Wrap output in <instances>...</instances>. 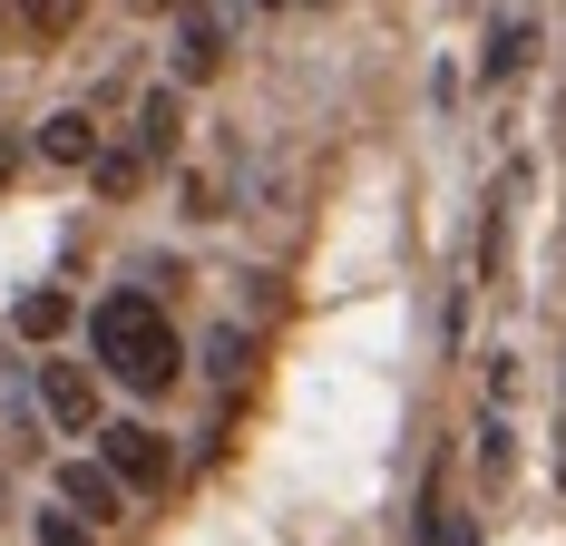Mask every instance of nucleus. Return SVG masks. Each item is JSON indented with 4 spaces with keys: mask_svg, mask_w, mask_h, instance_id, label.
Here are the masks:
<instances>
[{
    "mask_svg": "<svg viewBox=\"0 0 566 546\" xmlns=\"http://www.w3.org/2000/svg\"><path fill=\"white\" fill-rule=\"evenodd\" d=\"M10 332H20V342H59V332H69V293H20Z\"/></svg>",
    "mask_w": 566,
    "mask_h": 546,
    "instance_id": "nucleus-9",
    "label": "nucleus"
},
{
    "mask_svg": "<svg viewBox=\"0 0 566 546\" xmlns=\"http://www.w3.org/2000/svg\"><path fill=\"white\" fill-rule=\"evenodd\" d=\"M88 166H98V196H137V176H147L137 157H88Z\"/></svg>",
    "mask_w": 566,
    "mask_h": 546,
    "instance_id": "nucleus-13",
    "label": "nucleus"
},
{
    "mask_svg": "<svg viewBox=\"0 0 566 546\" xmlns=\"http://www.w3.org/2000/svg\"><path fill=\"white\" fill-rule=\"evenodd\" d=\"M40 157H50V166H88V157H98V117H88V108H59L50 127H40Z\"/></svg>",
    "mask_w": 566,
    "mask_h": 546,
    "instance_id": "nucleus-7",
    "label": "nucleus"
},
{
    "mask_svg": "<svg viewBox=\"0 0 566 546\" xmlns=\"http://www.w3.org/2000/svg\"><path fill=\"white\" fill-rule=\"evenodd\" d=\"M20 20H30L40 40H59V30H78V0H20Z\"/></svg>",
    "mask_w": 566,
    "mask_h": 546,
    "instance_id": "nucleus-12",
    "label": "nucleus"
},
{
    "mask_svg": "<svg viewBox=\"0 0 566 546\" xmlns=\"http://www.w3.org/2000/svg\"><path fill=\"white\" fill-rule=\"evenodd\" d=\"M59 507H69V517H117V479L98 459H69V469H59Z\"/></svg>",
    "mask_w": 566,
    "mask_h": 546,
    "instance_id": "nucleus-5",
    "label": "nucleus"
},
{
    "mask_svg": "<svg viewBox=\"0 0 566 546\" xmlns=\"http://www.w3.org/2000/svg\"><path fill=\"white\" fill-rule=\"evenodd\" d=\"M176 137H186V108H176V88H147L137 98V157H176Z\"/></svg>",
    "mask_w": 566,
    "mask_h": 546,
    "instance_id": "nucleus-6",
    "label": "nucleus"
},
{
    "mask_svg": "<svg viewBox=\"0 0 566 546\" xmlns=\"http://www.w3.org/2000/svg\"><path fill=\"white\" fill-rule=\"evenodd\" d=\"M88 342H98V361H108L127 390H167L176 381V332H167V313L147 303V293H108L98 303V323H88Z\"/></svg>",
    "mask_w": 566,
    "mask_h": 546,
    "instance_id": "nucleus-1",
    "label": "nucleus"
},
{
    "mask_svg": "<svg viewBox=\"0 0 566 546\" xmlns=\"http://www.w3.org/2000/svg\"><path fill=\"white\" fill-rule=\"evenodd\" d=\"M216 69H226V20H216V10H186V20H176V78L196 88V78H216Z\"/></svg>",
    "mask_w": 566,
    "mask_h": 546,
    "instance_id": "nucleus-4",
    "label": "nucleus"
},
{
    "mask_svg": "<svg viewBox=\"0 0 566 546\" xmlns=\"http://www.w3.org/2000/svg\"><path fill=\"white\" fill-rule=\"evenodd\" d=\"M264 10H274V0H264Z\"/></svg>",
    "mask_w": 566,
    "mask_h": 546,
    "instance_id": "nucleus-18",
    "label": "nucleus"
},
{
    "mask_svg": "<svg viewBox=\"0 0 566 546\" xmlns=\"http://www.w3.org/2000/svg\"><path fill=\"white\" fill-rule=\"evenodd\" d=\"M10 176H20V157H10V147H0V196H10Z\"/></svg>",
    "mask_w": 566,
    "mask_h": 546,
    "instance_id": "nucleus-16",
    "label": "nucleus"
},
{
    "mask_svg": "<svg viewBox=\"0 0 566 546\" xmlns=\"http://www.w3.org/2000/svg\"><path fill=\"white\" fill-rule=\"evenodd\" d=\"M40 400H50L59 430H98V381H88L78 361H50V371H40Z\"/></svg>",
    "mask_w": 566,
    "mask_h": 546,
    "instance_id": "nucleus-3",
    "label": "nucleus"
},
{
    "mask_svg": "<svg viewBox=\"0 0 566 546\" xmlns=\"http://www.w3.org/2000/svg\"><path fill=\"white\" fill-rule=\"evenodd\" d=\"M206 371H216V381H226V390H244V381H254V332H206Z\"/></svg>",
    "mask_w": 566,
    "mask_h": 546,
    "instance_id": "nucleus-8",
    "label": "nucleus"
},
{
    "mask_svg": "<svg viewBox=\"0 0 566 546\" xmlns=\"http://www.w3.org/2000/svg\"><path fill=\"white\" fill-rule=\"evenodd\" d=\"M40 546H98V537H88V527H78V517L59 507V517H40Z\"/></svg>",
    "mask_w": 566,
    "mask_h": 546,
    "instance_id": "nucleus-15",
    "label": "nucleus"
},
{
    "mask_svg": "<svg viewBox=\"0 0 566 546\" xmlns=\"http://www.w3.org/2000/svg\"><path fill=\"white\" fill-rule=\"evenodd\" d=\"M517 186L527 176H499V206H489V234H479V273L499 283V264H509V206H517Z\"/></svg>",
    "mask_w": 566,
    "mask_h": 546,
    "instance_id": "nucleus-10",
    "label": "nucleus"
},
{
    "mask_svg": "<svg viewBox=\"0 0 566 546\" xmlns=\"http://www.w3.org/2000/svg\"><path fill=\"white\" fill-rule=\"evenodd\" d=\"M147 10H186V0H147Z\"/></svg>",
    "mask_w": 566,
    "mask_h": 546,
    "instance_id": "nucleus-17",
    "label": "nucleus"
},
{
    "mask_svg": "<svg viewBox=\"0 0 566 546\" xmlns=\"http://www.w3.org/2000/svg\"><path fill=\"white\" fill-rule=\"evenodd\" d=\"M98 469H108L117 489H157L167 479V439L147 430V420H108L98 430Z\"/></svg>",
    "mask_w": 566,
    "mask_h": 546,
    "instance_id": "nucleus-2",
    "label": "nucleus"
},
{
    "mask_svg": "<svg viewBox=\"0 0 566 546\" xmlns=\"http://www.w3.org/2000/svg\"><path fill=\"white\" fill-rule=\"evenodd\" d=\"M527 69V20H499V40H489V78H509Z\"/></svg>",
    "mask_w": 566,
    "mask_h": 546,
    "instance_id": "nucleus-11",
    "label": "nucleus"
},
{
    "mask_svg": "<svg viewBox=\"0 0 566 546\" xmlns=\"http://www.w3.org/2000/svg\"><path fill=\"white\" fill-rule=\"evenodd\" d=\"M313 10H323V0H313Z\"/></svg>",
    "mask_w": 566,
    "mask_h": 546,
    "instance_id": "nucleus-19",
    "label": "nucleus"
},
{
    "mask_svg": "<svg viewBox=\"0 0 566 546\" xmlns=\"http://www.w3.org/2000/svg\"><path fill=\"white\" fill-rule=\"evenodd\" d=\"M420 546H469V527L450 517V497H430V527H420Z\"/></svg>",
    "mask_w": 566,
    "mask_h": 546,
    "instance_id": "nucleus-14",
    "label": "nucleus"
}]
</instances>
